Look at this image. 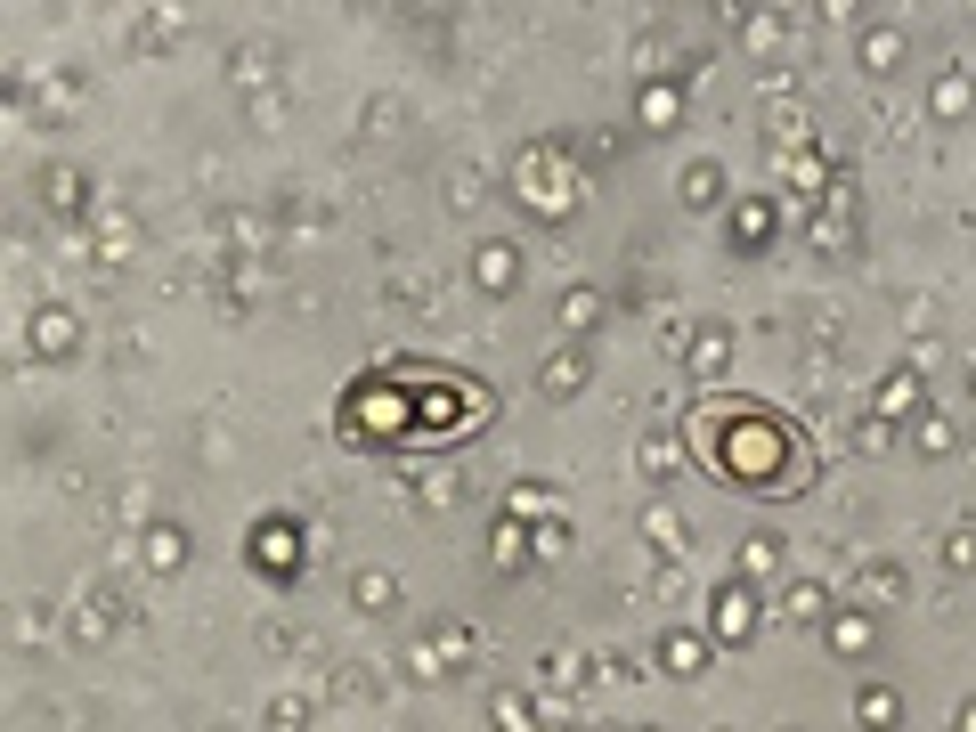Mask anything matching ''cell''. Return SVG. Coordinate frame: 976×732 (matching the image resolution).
Segmentation results:
<instances>
[{"label":"cell","mask_w":976,"mask_h":732,"mask_svg":"<svg viewBox=\"0 0 976 732\" xmlns=\"http://www.w3.org/2000/svg\"><path fill=\"white\" fill-rule=\"evenodd\" d=\"M700 440L716 448L724 480H741V488H798L806 480L798 440H789L773 415H757L749 399H732V415H700Z\"/></svg>","instance_id":"cell-1"},{"label":"cell","mask_w":976,"mask_h":732,"mask_svg":"<svg viewBox=\"0 0 976 732\" xmlns=\"http://www.w3.org/2000/svg\"><path fill=\"white\" fill-rule=\"evenodd\" d=\"M358 610H399V586H391L383 570H366V578H358Z\"/></svg>","instance_id":"cell-2"},{"label":"cell","mask_w":976,"mask_h":732,"mask_svg":"<svg viewBox=\"0 0 976 732\" xmlns=\"http://www.w3.org/2000/svg\"><path fill=\"white\" fill-rule=\"evenodd\" d=\"M879 415H920V383H911V375H895V383L879 391Z\"/></svg>","instance_id":"cell-3"},{"label":"cell","mask_w":976,"mask_h":732,"mask_svg":"<svg viewBox=\"0 0 976 732\" xmlns=\"http://www.w3.org/2000/svg\"><path fill=\"white\" fill-rule=\"evenodd\" d=\"M676 464H684V448H676V440H643V472H651V480H667Z\"/></svg>","instance_id":"cell-4"},{"label":"cell","mask_w":976,"mask_h":732,"mask_svg":"<svg viewBox=\"0 0 976 732\" xmlns=\"http://www.w3.org/2000/svg\"><path fill=\"white\" fill-rule=\"evenodd\" d=\"M33 334H41V350H49V358H57V350H74V318H57V310H49Z\"/></svg>","instance_id":"cell-5"},{"label":"cell","mask_w":976,"mask_h":732,"mask_svg":"<svg viewBox=\"0 0 976 732\" xmlns=\"http://www.w3.org/2000/svg\"><path fill=\"white\" fill-rule=\"evenodd\" d=\"M830 643L838 651H871V619H830Z\"/></svg>","instance_id":"cell-6"},{"label":"cell","mask_w":976,"mask_h":732,"mask_svg":"<svg viewBox=\"0 0 976 732\" xmlns=\"http://www.w3.org/2000/svg\"><path fill=\"white\" fill-rule=\"evenodd\" d=\"M578 375H586V358H578V350H562V358H554V366H545V391H570V383H578Z\"/></svg>","instance_id":"cell-7"},{"label":"cell","mask_w":976,"mask_h":732,"mask_svg":"<svg viewBox=\"0 0 976 732\" xmlns=\"http://www.w3.org/2000/svg\"><path fill=\"white\" fill-rule=\"evenodd\" d=\"M667 676H700V643H684V635L667 643Z\"/></svg>","instance_id":"cell-8"},{"label":"cell","mask_w":976,"mask_h":732,"mask_svg":"<svg viewBox=\"0 0 976 732\" xmlns=\"http://www.w3.org/2000/svg\"><path fill=\"white\" fill-rule=\"evenodd\" d=\"M147 537H155V545H147V562H155V570H171V562H179V529H147Z\"/></svg>","instance_id":"cell-9"},{"label":"cell","mask_w":976,"mask_h":732,"mask_svg":"<svg viewBox=\"0 0 976 732\" xmlns=\"http://www.w3.org/2000/svg\"><path fill=\"white\" fill-rule=\"evenodd\" d=\"M480 285H513V253H480Z\"/></svg>","instance_id":"cell-10"},{"label":"cell","mask_w":976,"mask_h":732,"mask_svg":"<svg viewBox=\"0 0 976 732\" xmlns=\"http://www.w3.org/2000/svg\"><path fill=\"white\" fill-rule=\"evenodd\" d=\"M968 106V90H960V74H944V90H936V114H960Z\"/></svg>","instance_id":"cell-11"},{"label":"cell","mask_w":976,"mask_h":732,"mask_svg":"<svg viewBox=\"0 0 976 732\" xmlns=\"http://www.w3.org/2000/svg\"><path fill=\"white\" fill-rule=\"evenodd\" d=\"M960 732H976V700H968V708H960Z\"/></svg>","instance_id":"cell-12"}]
</instances>
